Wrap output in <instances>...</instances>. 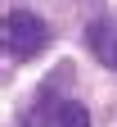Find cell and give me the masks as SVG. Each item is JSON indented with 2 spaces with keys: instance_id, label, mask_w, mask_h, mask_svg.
Masks as SVG:
<instances>
[{
  "instance_id": "6da1fadb",
  "label": "cell",
  "mask_w": 117,
  "mask_h": 127,
  "mask_svg": "<svg viewBox=\"0 0 117 127\" xmlns=\"http://www.w3.org/2000/svg\"><path fill=\"white\" fill-rule=\"evenodd\" d=\"M0 32H5V50H9V59H36V55L50 50V41H54L50 23L41 18V14H32V9H9Z\"/></svg>"
},
{
  "instance_id": "7a4b0ae2",
  "label": "cell",
  "mask_w": 117,
  "mask_h": 127,
  "mask_svg": "<svg viewBox=\"0 0 117 127\" xmlns=\"http://www.w3.org/2000/svg\"><path fill=\"white\" fill-rule=\"evenodd\" d=\"M23 127H90V114L81 109L77 100H59L54 86H41L36 104H32V114L23 118Z\"/></svg>"
},
{
  "instance_id": "3957f363",
  "label": "cell",
  "mask_w": 117,
  "mask_h": 127,
  "mask_svg": "<svg viewBox=\"0 0 117 127\" xmlns=\"http://www.w3.org/2000/svg\"><path fill=\"white\" fill-rule=\"evenodd\" d=\"M86 45H90V55L104 64V68H117V23L108 18V14L86 27Z\"/></svg>"
}]
</instances>
